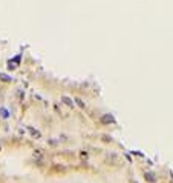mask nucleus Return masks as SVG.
Listing matches in <instances>:
<instances>
[{
  "label": "nucleus",
  "mask_w": 173,
  "mask_h": 183,
  "mask_svg": "<svg viewBox=\"0 0 173 183\" xmlns=\"http://www.w3.org/2000/svg\"><path fill=\"white\" fill-rule=\"evenodd\" d=\"M144 178H145V181H149V183H155V174L153 172H150V171H147V172H145L144 174Z\"/></svg>",
  "instance_id": "nucleus-1"
},
{
  "label": "nucleus",
  "mask_w": 173,
  "mask_h": 183,
  "mask_svg": "<svg viewBox=\"0 0 173 183\" xmlns=\"http://www.w3.org/2000/svg\"><path fill=\"white\" fill-rule=\"evenodd\" d=\"M0 77H2V80H5V82H8V80H9V77H6L5 74H2V75H0Z\"/></svg>",
  "instance_id": "nucleus-2"
},
{
  "label": "nucleus",
  "mask_w": 173,
  "mask_h": 183,
  "mask_svg": "<svg viewBox=\"0 0 173 183\" xmlns=\"http://www.w3.org/2000/svg\"><path fill=\"white\" fill-rule=\"evenodd\" d=\"M0 112H2V115H3V117H8V112H6L5 109H2V111H0Z\"/></svg>",
  "instance_id": "nucleus-3"
}]
</instances>
